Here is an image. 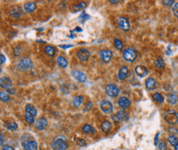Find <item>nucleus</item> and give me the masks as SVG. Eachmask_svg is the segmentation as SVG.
Instances as JSON below:
<instances>
[{
	"instance_id": "nucleus-31",
	"label": "nucleus",
	"mask_w": 178,
	"mask_h": 150,
	"mask_svg": "<svg viewBox=\"0 0 178 150\" xmlns=\"http://www.w3.org/2000/svg\"><path fill=\"white\" fill-rule=\"evenodd\" d=\"M0 98L3 102H8L10 100V98H9V95L7 94V92H4V91H1L0 92Z\"/></svg>"
},
{
	"instance_id": "nucleus-28",
	"label": "nucleus",
	"mask_w": 178,
	"mask_h": 150,
	"mask_svg": "<svg viewBox=\"0 0 178 150\" xmlns=\"http://www.w3.org/2000/svg\"><path fill=\"white\" fill-rule=\"evenodd\" d=\"M25 121L28 123V124H33V123H35V117L33 116V115L30 114V113H28V112H26L25 114Z\"/></svg>"
},
{
	"instance_id": "nucleus-29",
	"label": "nucleus",
	"mask_w": 178,
	"mask_h": 150,
	"mask_svg": "<svg viewBox=\"0 0 178 150\" xmlns=\"http://www.w3.org/2000/svg\"><path fill=\"white\" fill-rule=\"evenodd\" d=\"M44 52L48 54L49 56H50V57H54V54H55V50H54V47L50 46V45H48V46L45 47V48H44Z\"/></svg>"
},
{
	"instance_id": "nucleus-18",
	"label": "nucleus",
	"mask_w": 178,
	"mask_h": 150,
	"mask_svg": "<svg viewBox=\"0 0 178 150\" xmlns=\"http://www.w3.org/2000/svg\"><path fill=\"white\" fill-rule=\"evenodd\" d=\"M118 105L122 108H129V106L130 105V101L129 98H126V97H121L119 99H118Z\"/></svg>"
},
{
	"instance_id": "nucleus-20",
	"label": "nucleus",
	"mask_w": 178,
	"mask_h": 150,
	"mask_svg": "<svg viewBox=\"0 0 178 150\" xmlns=\"http://www.w3.org/2000/svg\"><path fill=\"white\" fill-rule=\"evenodd\" d=\"M145 86L149 90H154L156 87V80L153 77H149L145 81Z\"/></svg>"
},
{
	"instance_id": "nucleus-33",
	"label": "nucleus",
	"mask_w": 178,
	"mask_h": 150,
	"mask_svg": "<svg viewBox=\"0 0 178 150\" xmlns=\"http://www.w3.org/2000/svg\"><path fill=\"white\" fill-rule=\"evenodd\" d=\"M7 127L8 130H10V131H15V130L17 129L18 126H17V124L16 122H14V121H10V122L7 123Z\"/></svg>"
},
{
	"instance_id": "nucleus-37",
	"label": "nucleus",
	"mask_w": 178,
	"mask_h": 150,
	"mask_svg": "<svg viewBox=\"0 0 178 150\" xmlns=\"http://www.w3.org/2000/svg\"><path fill=\"white\" fill-rule=\"evenodd\" d=\"M92 108H93L92 102L89 101V102L86 104V106H85V108H84V111H86V112H90V111L92 109Z\"/></svg>"
},
{
	"instance_id": "nucleus-23",
	"label": "nucleus",
	"mask_w": 178,
	"mask_h": 150,
	"mask_svg": "<svg viewBox=\"0 0 178 150\" xmlns=\"http://www.w3.org/2000/svg\"><path fill=\"white\" fill-rule=\"evenodd\" d=\"M83 100H84L83 97L81 96V95H78V96L75 97L73 98L72 104H73V106L75 108H79L81 105L82 102H83Z\"/></svg>"
},
{
	"instance_id": "nucleus-26",
	"label": "nucleus",
	"mask_w": 178,
	"mask_h": 150,
	"mask_svg": "<svg viewBox=\"0 0 178 150\" xmlns=\"http://www.w3.org/2000/svg\"><path fill=\"white\" fill-rule=\"evenodd\" d=\"M82 131L85 134H94L95 133V131L94 130V128L91 126H90L89 124H86L85 126H83Z\"/></svg>"
},
{
	"instance_id": "nucleus-34",
	"label": "nucleus",
	"mask_w": 178,
	"mask_h": 150,
	"mask_svg": "<svg viewBox=\"0 0 178 150\" xmlns=\"http://www.w3.org/2000/svg\"><path fill=\"white\" fill-rule=\"evenodd\" d=\"M114 44H115V47L117 49H122L123 48V43L121 40L119 39H114Z\"/></svg>"
},
{
	"instance_id": "nucleus-12",
	"label": "nucleus",
	"mask_w": 178,
	"mask_h": 150,
	"mask_svg": "<svg viewBox=\"0 0 178 150\" xmlns=\"http://www.w3.org/2000/svg\"><path fill=\"white\" fill-rule=\"evenodd\" d=\"M72 75L74 78L80 82H86V76L83 73V72L76 71V70H73L72 72Z\"/></svg>"
},
{
	"instance_id": "nucleus-24",
	"label": "nucleus",
	"mask_w": 178,
	"mask_h": 150,
	"mask_svg": "<svg viewBox=\"0 0 178 150\" xmlns=\"http://www.w3.org/2000/svg\"><path fill=\"white\" fill-rule=\"evenodd\" d=\"M25 112L30 113V114L33 115L34 117H35L37 115V110L34 106H32L31 104H27L25 106Z\"/></svg>"
},
{
	"instance_id": "nucleus-4",
	"label": "nucleus",
	"mask_w": 178,
	"mask_h": 150,
	"mask_svg": "<svg viewBox=\"0 0 178 150\" xmlns=\"http://www.w3.org/2000/svg\"><path fill=\"white\" fill-rule=\"evenodd\" d=\"M33 67V63L29 58H24L21 61H20V62L17 65V68L20 71L25 72V71H29Z\"/></svg>"
},
{
	"instance_id": "nucleus-6",
	"label": "nucleus",
	"mask_w": 178,
	"mask_h": 150,
	"mask_svg": "<svg viewBox=\"0 0 178 150\" xmlns=\"http://www.w3.org/2000/svg\"><path fill=\"white\" fill-rule=\"evenodd\" d=\"M98 56L100 58V59L104 62H108L111 60V58H112V53L110 50L108 49H103L100 50L98 52Z\"/></svg>"
},
{
	"instance_id": "nucleus-47",
	"label": "nucleus",
	"mask_w": 178,
	"mask_h": 150,
	"mask_svg": "<svg viewBox=\"0 0 178 150\" xmlns=\"http://www.w3.org/2000/svg\"><path fill=\"white\" fill-rule=\"evenodd\" d=\"M1 145L3 146V134L1 135Z\"/></svg>"
},
{
	"instance_id": "nucleus-19",
	"label": "nucleus",
	"mask_w": 178,
	"mask_h": 150,
	"mask_svg": "<svg viewBox=\"0 0 178 150\" xmlns=\"http://www.w3.org/2000/svg\"><path fill=\"white\" fill-rule=\"evenodd\" d=\"M128 72H129L128 68L126 66H122L120 69L119 72H118V78H119V80H125L128 76Z\"/></svg>"
},
{
	"instance_id": "nucleus-35",
	"label": "nucleus",
	"mask_w": 178,
	"mask_h": 150,
	"mask_svg": "<svg viewBox=\"0 0 178 150\" xmlns=\"http://www.w3.org/2000/svg\"><path fill=\"white\" fill-rule=\"evenodd\" d=\"M158 146H159V150L167 149L166 142H165V141H163V140H161L159 143V144H158Z\"/></svg>"
},
{
	"instance_id": "nucleus-16",
	"label": "nucleus",
	"mask_w": 178,
	"mask_h": 150,
	"mask_svg": "<svg viewBox=\"0 0 178 150\" xmlns=\"http://www.w3.org/2000/svg\"><path fill=\"white\" fill-rule=\"evenodd\" d=\"M22 15H23V10L20 7H17L16 8H13V9H12L10 11V16L13 18L21 17Z\"/></svg>"
},
{
	"instance_id": "nucleus-21",
	"label": "nucleus",
	"mask_w": 178,
	"mask_h": 150,
	"mask_svg": "<svg viewBox=\"0 0 178 150\" xmlns=\"http://www.w3.org/2000/svg\"><path fill=\"white\" fill-rule=\"evenodd\" d=\"M112 128V125L109 121H105L101 125V129L104 133L110 132Z\"/></svg>"
},
{
	"instance_id": "nucleus-5",
	"label": "nucleus",
	"mask_w": 178,
	"mask_h": 150,
	"mask_svg": "<svg viewBox=\"0 0 178 150\" xmlns=\"http://www.w3.org/2000/svg\"><path fill=\"white\" fill-rule=\"evenodd\" d=\"M106 94L110 97H116L119 94V89L116 84H110L106 86Z\"/></svg>"
},
{
	"instance_id": "nucleus-25",
	"label": "nucleus",
	"mask_w": 178,
	"mask_h": 150,
	"mask_svg": "<svg viewBox=\"0 0 178 150\" xmlns=\"http://www.w3.org/2000/svg\"><path fill=\"white\" fill-rule=\"evenodd\" d=\"M57 62H58V66H61V67H63V68L67 67L68 65V62L63 57H58V59H57Z\"/></svg>"
},
{
	"instance_id": "nucleus-48",
	"label": "nucleus",
	"mask_w": 178,
	"mask_h": 150,
	"mask_svg": "<svg viewBox=\"0 0 178 150\" xmlns=\"http://www.w3.org/2000/svg\"><path fill=\"white\" fill-rule=\"evenodd\" d=\"M119 1H112V0H110L109 1V3H117Z\"/></svg>"
},
{
	"instance_id": "nucleus-42",
	"label": "nucleus",
	"mask_w": 178,
	"mask_h": 150,
	"mask_svg": "<svg viewBox=\"0 0 178 150\" xmlns=\"http://www.w3.org/2000/svg\"><path fill=\"white\" fill-rule=\"evenodd\" d=\"M21 51V47H17V48H15V49H14V54H15L16 56H17V55L20 54Z\"/></svg>"
},
{
	"instance_id": "nucleus-32",
	"label": "nucleus",
	"mask_w": 178,
	"mask_h": 150,
	"mask_svg": "<svg viewBox=\"0 0 178 150\" xmlns=\"http://www.w3.org/2000/svg\"><path fill=\"white\" fill-rule=\"evenodd\" d=\"M154 63H155L156 66H157L158 68H159V69H162V68L164 66V62H163V60L161 58H157V59L155 60V62H154Z\"/></svg>"
},
{
	"instance_id": "nucleus-44",
	"label": "nucleus",
	"mask_w": 178,
	"mask_h": 150,
	"mask_svg": "<svg viewBox=\"0 0 178 150\" xmlns=\"http://www.w3.org/2000/svg\"><path fill=\"white\" fill-rule=\"evenodd\" d=\"M0 61H1V64H3V63L5 62L6 58H5V57H4L3 54H1V55H0Z\"/></svg>"
},
{
	"instance_id": "nucleus-3",
	"label": "nucleus",
	"mask_w": 178,
	"mask_h": 150,
	"mask_svg": "<svg viewBox=\"0 0 178 150\" xmlns=\"http://www.w3.org/2000/svg\"><path fill=\"white\" fill-rule=\"evenodd\" d=\"M164 117H165V120L167 121V122L171 124V125L178 124V113L177 112L173 111V110L167 112Z\"/></svg>"
},
{
	"instance_id": "nucleus-41",
	"label": "nucleus",
	"mask_w": 178,
	"mask_h": 150,
	"mask_svg": "<svg viewBox=\"0 0 178 150\" xmlns=\"http://www.w3.org/2000/svg\"><path fill=\"white\" fill-rule=\"evenodd\" d=\"M2 150H15L13 149V147L10 145H3L2 146Z\"/></svg>"
},
{
	"instance_id": "nucleus-8",
	"label": "nucleus",
	"mask_w": 178,
	"mask_h": 150,
	"mask_svg": "<svg viewBox=\"0 0 178 150\" xmlns=\"http://www.w3.org/2000/svg\"><path fill=\"white\" fill-rule=\"evenodd\" d=\"M100 108L106 114H109L112 112V105L108 100H103L100 102Z\"/></svg>"
},
{
	"instance_id": "nucleus-2",
	"label": "nucleus",
	"mask_w": 178,
	"mask_h": 150,
	"mask_svg": "<svg viewBox=\"0 0 178 150\" xmlns=\"http://www.w3.org/2000/svg\"><path fill=\"white\" fill-rule=\"evenodd\" d=\"M123 58L125 60L130 62H133L137 58V52L133 48H128L124 50L123 52Z\"/></svg>"
},
{
	"instance_id": "nucleus-39",
	"label": "nucleus",
	"mask_w": 178,
	"mask_h": 150,
	"mask_svg": "<svg viewBox=\"0 0 178 150\" xmlns=\"http://www.w3.org/2000/svg\"><path fill=\"white\" fill-rule=\"evenodd\" d=\"M172 12H173V14L176 17L178 18V3H177L175 4V6L173 7L172 8Z\"/></svg>"
},
{
	"instance_id": "nucleus-13",
	"label": "nucleus",
	"mask_w": 178,
	"mask_h": 150,
	"mask_svg": "<svg viewBox=\"0 0 178 150\" xmlns=\"http://www.w3.org/2000/svg\"><path fill=\"white\" fill-rule=\"evenodd\" d=\"M0 84H1V87L3 88V89H6V90H10L12 89V80L7 77H2L0 80Z\"/></svg>"
},
{
	"instance_id": "nucleus-40",
	"label": "nucleus",
	"mask_w": 178,
	"mask_h": 150,
	"mask_svg": "<svg viewBox=\"0 0 178 150\" xmlns=\"http://www.w3.org/2000/svg\"><path fill=\"white\" fill-rule=\"evenodd\" d=\"M74 142L76 144H79V145H81V146H83V145L86 144V141L84 139H76L74 140Z\"/></svg>"
},
{
	"instance_id": "nucleus-9",
	"label": "nucleus",
	"mask_w": 178,
	"mask_h": 150,
	"mask_svg": "<svg viewBox=\"0 0 178 150\" xmlns=\"http://www.w3.org/2000/svg\"><path fill=\"white\" fill-rule=\"evenodd\" d=\"M77 58L82 62H86V61L89 59V58L90 57V53L86 49V48H80V50L77 52L76 54Z\"/></svg>"
},
{
	"instance_id": "nucleus-46",
	"label": "nucleus",
	"mask_w": 178,
	"mask_h": 150,
	"mask_svg": "<svg viewBox=\"0 0 178 150\" xmlns=\"http://www.w3.org/2000/svg\"><path fill=\"white\" fill-rule=\"evenodd\" d=\"M7 92H8L9 94H15V89L12 88V89L7 90Z\"/></svg>"
},
{
	"instance_id": "nucleus-38",
	"label": "nucleus",
	"mask_w": 178,
	"mask_h": 150,
	"mask_svg": "<svg viewBox=\"0 0 178 150\" xmlns=\"http://www.w3.org/2000/svg\"><path fill=\"white\" fill-rule=\"evenodd\" d=\"M163 5H167V6H172L174 4L175 1L174 0H164L162 2Z\"/></svg>"
},
{
	"instance_id": "nucleus-22",
	"label": "nucleus",
	"mask_w": 178,
	"mask_h": 150,
	"mask_svg": "<svg viewBox=\"0 0 178 150\" xmlns=\"http://www.w3.org/2000/svg\"><path fill=\"white\" fill-rule=\"evenodd\" d=\"M178 101V97L177 94H176L175 93H172V94H168L167 96V102H169L170 104L172 105H174L176 104Z\"/></svg>"
},
{
	"instance_id": "nucleus-43",
	"label": "nucleus",
	"mask_w": 178,
	"mask_h": 150,
	"mask_svg": "<svg viewBox=\"0 0 178 150\" xmlns=\"http://www.w3.org/2000/svg\"><path fill=\"white\" fill-rule=\"evenodd\" d=\"M59 47H60V48H64V49H66V48H69L73 47V45H72V44H63V45H59Z\"/></svg>"
},
{
	"instance_id": "nucleus-10",
	"label": "nucleus",
	"mask_w": 178,
	"mask_h": 150,
	"mask_svg": "<svg viewBox=\"0 0 178 150\" xmlns=\"http://www.w3.org/2000/svg\"><path fill=\"white\" fill-rule=\"evenodd\" d=\"M22 146L25 150H37L38 149V144L36 141H27L25 140L24 143H22Z\"/></svg>"
},
{
	"instance_id": "nucleus-27",
	"label": "nucleus",
	"mask_w": 178,
	"mask_h": 150,
	"mask_svg": "<svg viewBox=\"0 0 178 150\" xmlns=\"http://www.w3.org/2000/svg\"><path fill=\"white\" fill-rule=\"evenodd\" d=\"M153 99H154V101L159 102V103H163L164 102V98L159 93H155L153 95Z\"/></svg>"
},
{
	"instance_id": "nucleus-49",
	"label": "nucleus",
	"mask_w": 178,
	"mask_h": 150,
	"mask_svg": "<svg viewBox=\"0 0 178 150\" xmlns=\"http://www.w3.org/2000/svg\"><path fill=\"white\" fill-rule=\"evenodd\" d=\"M85 17V16H83V13H82V15H81V17ZM89 17H89V16L87 15L86 18H87V19H88V18H89Z\"/></svg>"
},
{
	"instance_id": "nucleus-17",
	"label": "nucleus",
	"mask_w": 178,
	"mask_h": 150,
	"mask_svg": "<svg viewBox=\"0 0 178 150\" xmlns=\"http://www.w3.org/2000/svg\"><path fill=\"white\" fill-rule=\"evenodd\" d=\"M24 9L26 12L31 13V12L35 11V9H36V4L34 2H26L24 5Z\"/></svg>"
},
{
	"instance_id": "nucleus-50",
	"label": "nucleus",
	"mask_w": 178,
	"mask_h": 150,
	"mask_svg": "<svg viewBox=\"0 0 178 150\" xmlns=\"http://www.w3.org/2000/svg\"><path fill=\"white\" fill-rule=\"evenodd\" d=\"M174 148H175V150H178V144L177 145V146H175Z\"/></svg>"
},
{
	"instance_id": "nucleus-45",
	"label": "nucleus",
	"mask_w": 178,
	"mask_h": 150,
	"mask_svg": "<svg viewBox=\"0 0 178 150\" xmlns=\"http://www.w3.org/2000/svg\"><path fill=\"white\" fill-rule=\"evenodd\" d=\"M159 133H158L157 134V135H156V137L154 139V144L157 146L158 145V139H159Z\"/></svg>"
},
{
	"instance_id": "nucleus-1",
	"label": "nucleus",
	"mask_w": 178,
	"mask_h": 150,
	"mask_svg": "<svg viewBox=\"0 0 178 150\" xmlns=\"http://www.w3.org/2000/svg\"><path fill=\"white\" fill-rule=\"evenodd\" d=\"M51 147L54 150H67L68 147V138L64 135H58L52 141Z\"/></svg>"
},
{
	"instance_id": "nucleus-7",
	"label": "nucleus",
	"mask_w": 178,
	"mask_h": 150,
	"mask_svg": "<svg viewBox=\"0 0 178 150\" xmlns=\"http://www.w3.org/2000/svg\"><path fill=\"white\" fill-rule=\"evenodd\" d=\"M117 23L119 27L124 31H129L130 28V22L128 21V19L126 17H119L118 21H117Z\"/></svg>"
},
{
	"instance_id": "nucleus-15",
	"label": "nucleus",
	"mask_w": 178,
	"mask_h": 150,
	"mask_svg": "<svg viewBox=\"0 0 178 150\" xmlns=\"http://www.w3.org/2000/svg\"><path fill=\"white\" fill-rule=\"evenodd\" d=\"M135 73H136L139 76H141V77H145V76H146L148 75V73H149L147 68L144 66H137L135 67Z\"/></svg>"
},
{
	"instance_id": "nucleus-30",
	"label": "nucleus",
	"mask_w": 178,
	"mask_h": 150,
	"mask_svg": "<svg viewBox=\"0 0 178 150\" xmlns=\"http://www.w3.org/2000/svg\"><path fill=\"white\" fill-rule=\"evenodd\" d=\"M167 140L169 142V144L172 145V146H177L178 144V139L175 136V135H171L167 138Z\"/></svg>"
},
{
	"instance_id": "nucleus-14",
	"label": "nucleus",
	"mask_w": 178,
	"mask_h": 150,
	"mask_svg": "<svg viewBox=\"0 0 178 150\" xmlns=\"http://www.w3.org/2000/svg\"><path fill=\"white\" fill-rule=\"evenodd\" d=\"M112 118L115 121H122L126 120L128 118V116H127V113L125 111L120 110L117 114L112 117Z\"/></svg>"
},
{
	"instance_id": "nucleus-11",
	"label": "nucleus",
	"mask_w": 178,
	"mask_h": 150,
	"mask_svg": "<svg viewBox=\"0 0 178 150\" xmlns=\"http://www.w3.org/2000/svg\"><path fill=\"white\" fill-rule=\"evenodd\" d=\"M48 125V121L45 118L43 117H40L35 121V128L39 131H43L46 128V126Z\"/></svg>"
},
{
	"instance_id": "nucleus-36",
	"label": "nucleus",
	"mask_w": 178,
	"mask_h": 150,
	"mask_svg": "<svg viewBox=\"0 0 178 150\" xmlns=\"http://www.w3.org/2000/svg\"><path fill=\"white\" fill-rule=\"evenodd\" d=\"M86 7V2H81V3H80L78 5H76V6H74L73 8H75V10L78 11V10H80V9H83V8H85Z\"/></svg>"
}]
</instances>
